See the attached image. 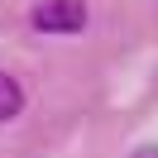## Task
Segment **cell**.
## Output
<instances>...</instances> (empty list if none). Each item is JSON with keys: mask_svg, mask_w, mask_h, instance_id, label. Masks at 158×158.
<instances>
[{"mask_svg": "<svg viewBox=\"0 0 158 158\" xmlns=\"http://www.w3.org/2000/svg\"><path fill=\"white\" fill-rule=\"evenodd\" d=\"M39 34H81L86 29V0H39L29 10Z\"/></svg>", "mask_w": 158, "mask_h": 158, "instance_id": "6da1fadb", "label": "cell"}, {"mask_svg": "<svg viewBox=\"0 0 158 158\" xmlns=\"http://www.w3.org/2000/svg\"><path fill=\"white\" fill-rule=\"evenodd\" d=\"M19 110H24V86H19V77L0 72V125H5V120H15Z\"/></svg>", "mask_w": 158, "mask_h": 158, "instance_id": "7a4b0ae2", "label": "cell"}, {"mask_svg": "<svg viewBox=\"0 0 158 158\" xmlns=\"http://www.w3.org/2000/svg\"><path fill=\"white\" fill-rule=\"evenodd\" d=\"M129 158H158V144H144V148H134Z\"/></svg>", "mask_w": 158, "mask_h": 158, "instance_id": "3957f363", "label": "cell"}]
</instances>
